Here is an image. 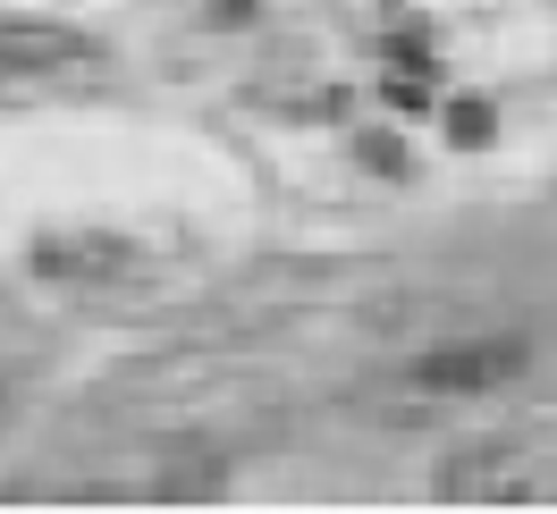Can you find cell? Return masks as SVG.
Segmentation results:
<instances>
[{
	"instance_id": "3957f363",
	"label": "cell",
	"mask_w": 557,
	"mask_h": 514,
	"mask_svg": "<svg viewBox=\"0 0 557 514\" xmlns=\"http://www.w3.org/2000/svg\"><path fill=\"white\" fill-rule=\"evenodd\" d=\"M42 278H76V287H110V278H127L144 262L136 237H119V228H51V237H35V253H26Z\"/></svg>"
},
{
	"instance_id": "8992f818",
	"label": "cell",
	"mask_w": 557,
	"mask_h": 514,
	"mask_svg": "<svg viewBox=\"0 0 557 514\" xmlns=\"http://www.w3.org/2000/svg\"><path fill=\"white\" fill-rule=\"evenodd\" d=\"M355 152H363L372 170H406V152H397V143H388V136H363V143H355Z\"/></svg>"
},
{
	"instance_id": "52a82bcc",
	"label": "cell",
	"mask_w": 557,
	"mask_h": 514,
	"mask_svg": "<svg viewBox=\"0 0 557 514\" xmlns=\"http://www.w3.org/2000/svg\"><path fill=\"white\" fill-rule=\"evenodd\" d=\"M253 17V0H211V26H245Z\"/></svg>"
},
{
	"instance_id": "5b68a950",
	"label": "cell",
	"mask_w": 557,
	"mask_h": 514,
	"mask_svg": "<svg viewBox=\"0 0 557 514\" xmlns=\"http://www.w3.org/2000/svg\"><path fill=\"white\" fill-rule=\"evenodd\" d=\"M490 136H498V110L490 102H448V143L456 152H482Z\"/></svg>"
},
{
	"instance_id": "6da1fadb",
	"label": "cell",
	"mask_w": 557,
	"mask_h": 514,
	"mask_svg": "<svg viewBox=\"0 0 557 514\" xmlns=\"http://www.w3.org/2000/svg\"><path fill=\"white\" fill-rule=\"evenodd\" d=\"M557 480L541 473V455L523 439H473L448 455V473H440V498L448 506H532V498H549Z\"/></svg>"
},
{
	"instance_id": "7a4b0ae2",
	"label": "cell",
	"mask_w": 557,
	"mask_h": 514,
	"mask_svg": "<svg viewBox=\"0 0 557 514\" xmlns=\"http://www.w3.org/2000/svg\"><path fill=\"white\" fill-rule=\"evenodd\" d=\"M523 363H532V346L523 338H448L431 346L414 372H406V388H422V397H498L507 379H523Z\"/></svg>"
},
{
	"instance_id": "277c9868",
	"label": "cell",
	"mask_w": 557,
	"mask_h": 514,
	"mask_svg": "<svg viewBox=\"0 0 557 514\" xmlns=\"http://www.w3.org/2000/svg\"><path fill=\"white\" fill-rule=\"evenodd\" d=\"M94 60V42L76 26H51V17H0V68L9 76H42V68H76Z\"/></svg>"
}]
</instances>
